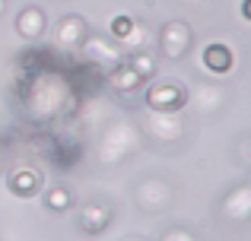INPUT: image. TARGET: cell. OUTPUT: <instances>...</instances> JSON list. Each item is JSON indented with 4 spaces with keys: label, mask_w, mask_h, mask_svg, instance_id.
I'll return each instance as SVG.
<instances>
[{
    "label": "cell",
    "mask_w": 251,
    "mask_h": 241,
    "mask_svg": "<svg viewBox=\"0 0 251 241\" xmlns=\"http://www.w3.org/2000/svg\"><path fill=\"white\" fill-rule=\"evenodd\" d=\"M201 64H203L207 73L226 76V73H232V67H235V51L229 48L226 42H210L207 48L201 51Z\"/></svg>",
    "instance_id": "5b68a950"
},
{
    "label": "cell",
    "mask_w": 251,
    "mask_h": 241,
    "mask_svg": "<svg viewBox=\"0 0 251 241\" xmlns=\"http://www.w3.org/2000/svg\"><path fill=\"white\" fill-rule=\"evenodd\" d=\"M80 48H83L86 61H89L92 67H118V64L124 61L118 44H111L108 38H102V35H86Z\"/></svg>",
    "instance_id": "277c9868"
},
{
    "label": "cell",
    "mask_w": 251,
    "mask_h": 241,
    "mask_svg": "<svg viewBox=\"0 0 251 241\" xmlns=\"http://www.w3.org/2000/svg\"><path fill=\"white\" fill-rule=\"evenodd\" d=\"M6 187H10V194L29 200V197H35V194L42 191V175H38V168H32V165H16L10 175H6Z\"/></svg>",
    "instance_id": "52a82bcc"
},
{
    "label": "cell",
    "mask_w": 251,
    "mask_h": 241,
    "mask_svg": "<svg viewBox=\"0 0 251 241\" xmlns=\"http://www.w3.org/2000/svg\"><path fill=\"white\" fill-rule=\"evenodd\" d=\"M197 99H201L203 111H213V108L223 102V92H220V89H213V86H201V89H197Z\"/></svg>",
    "instance_id": "2e32d148"
},
{
    "label": "cell",
    "mask_w": 251,
    "mask_h": 241,
    "mask_svg": "<svg viewBox=\"0 0 251 241\" xmlns=\"http://www.w3.org/2000/svg\"><path fill=\"white\" fill-rule=\"evenodd\" d=\"M191 25L184 22V19H172V22L162 25L159 32V51L162 57H169V61H178V57H184L191 51Z\"/></svg>",
    "instance_id": "3957f363"
},
{
    "label": "cell",
    "mask_w": 251,
    "mask_h": 241,
    "mask_svg": "<svg viewBox=\"0 0 251 241\" xmlns=\"http://www.w3.org/2000/svg\"><path fill=\"white\" fill-rule=\"evenodd\" d=\"M124 241H147V238H137V235H134V238H124Z\"/></svg>",
    "instance_id": "44dd1931"
},
{
    "label": "cell",
    "mask_w": 251,
    "mask_h": 241,
    "mask_svg": "<svg viewBox=\"0 0 251 241\" xmlns=\"http://www.w3.org/2000/svg\"><path fill=\"white\" fill-rule=\"evenodd\" d=\"M159 241H197V238H194V232H188V229H169Z\"/></svg>",
    "instance_id": "e0dca14e"
},
{
    "label": "cell",
    "mask_w": 251,
    "mask_h": 241,
    "mask_svg": "<svg viewBox=\"0 0 251 241\" xmlns=\"http://www.w3.org/2000/svg\"><path fill=\"white\" fill-rule=\"evenodd\" d=\"M147 133L153 136V140H159V143H172V140H178V136L184 133V124L178 114H159V111H150L147 114Z\"/></svg>",
    "instance_id": "9c48e42d"
},
{
    "label": "cell",
    "mask_w": 251,
    "mask_h": 241,
    "mask_svg": "<svg viewBox=\"0 0 251 241\" xmlns=\"http://www.w3.org/2000/svg\"><path fill=\"white\" fill-rule=\"evenodd\" d=\"M45 25H48L45 10H38V6H25V10H19V16H16V32L25 38V42H35V38H42V35H45Z\"/></svg>",
    "instance_id": "7c38bea8"
},
{
    "label": "cell",
    "mask_w": 251,
    "mask_h": 241,
    "mask_svg": "<svg viewBox=\"0 0 251 241\" xmlns=\"http://www.w3.org/2000/svg\"><path fill=\"white\" fill-rule=\"evenodd\" d=\"M70 203H74V194H70L67 187H48V191H45V206H48L51 213L70 210Z\"/></svg>",
    "instance_id": "9a60e30c"
},
{
    "label": "cell",
    "mask_w": 251,
    "mask_h": 241,
    "mask_svg": "<svg viewBox=\"0 0 251 241\" xmlns=\"http://www.w3.org/2000/svg\"><path fill=\"white\" fill-rule=\"evenodd\" d=\"M220 213H223V219H229V222H248L251 219V184L232 187V191L223 197Z\"/></svg>",
    "instance_id": "8992f818"
},
{
    "label": "cell",
    "mask_w": 251,
    "mask_h": 241,
    "mask_svg": "<svg viewBox=\"0 0 251 241\" xmlns=\"http://www.w3.org/2000/svg\"><path fill=\"white\" fill-rule=\"evenodd\" d=\"M76 225H80L83 235H102L111 225V206L105 203H86L76 216Z\"/></svg>",
    "instance_id": "30bf717a"
},
{
    "label": "cell",
    "mask_w": 251,
    "mask_h": 241,
    "mask_svg": "<svg viewBox=\"0 0 251 241\" xmlns=\"http://www.w3.org/2000/svg\"><path fill=\"white\" fill-rule=\"evenodd\" d=\"M242 16L251 22V0H242Z\"/></svg>",
    "instance_id": "ac0fdd59"
},
{
    "label": "cell",
    "mask_w": 251,
    "mask_h": 241,
    "mask_svg": "<svg viewBox=\"0 0 251 241\" xmlns=\"http://www.w3.org/2000/svg\"><path fill=\"white\" fill-rule=\"evenodd\" d=\"M169 200H172V187L166 181H159V178H147L140 187H137V203H140L143 210H150V213L166 210Z\"/></svg>",
    "instance_id": "ba28073f"
},
{
    "label": "cell",
    "mask_w": 251,
    "mask_h": 241,
    "mask_svg": "<svg viewBox=\"0 0 251 241\" xmlns=\"http://www.w3.org/2000/svg\"><path fill=\"white\" fill-rule=\"evenodd\" d=\"M124 64H127V67L134 70V73L140 76L143 83L156 76V57L150 54V51H143V48H140V51H130V54L124 57Z\"/></svg>",
    "instance_id": "5bb4252c"
},
{
    "label": "cell",
    "mask_w": 251,
    "mask_h": 241,
    "mask_svg": "<svg viewBox=\"0 0 251 241\" xmlns=\"http://www.w3.org/2000/svg\"><path fill=\"white\" fill-rule=\"evenodd\" d=\"M6 10V0H0V13H3Z\"/></svg>",
    "instance_id": "7402d4cb"
},
{
    "label": "cell",
    "mask_w": 251,
    "mask_h": 241,
    "mask_svg": "<svg viewBox=\"0 0 251 241\" xmlns=\"http://www.w3.org/2000/svg\"><path fill=\"white\" fill-rule=\"evenodd\" d=\"M108 83L118 89V92H137V89L143 86V80H140V76H137L124 61L118 64V67H111V70H108Z\"/></svg>",
    "instance_id": "4fadbf2b"
},
{
    "label": "cell",
    "mask_w": 251,
    "mask_h": 241,
    "mask_svg": "<svg viewBox=\"0 0 251 241\" xmlns=\"http://www.w3.org/2000/svg\"><path fill=\"white\" fill-rule=\"evenodd\" d=\"M86 35H89V29H86V19L83 16H64L61 22H57V29H54L57 48H70V51L80 48Z\"/></svg>",
    "instance_id": "8fae6325"
},
{
    "label": "cell",
    "mask_w": 251,
    "mask_h": 241,
    "mask_svg": "<svg viewBox=\"0 0 251 241\" xmlns=\"http://www.w3.org/2000/svg\"><path fill=\"white\" fill-rule=\"evenodd\" d=\"M134 146H137V130L130 127V124H111L102 133V143H99V159H102L105 165L121 162Z\"/></svg>",
    "instance_id": "6da1fadb"
},
{
    "label": "cell",
    "mask_w": 251,
    "mask_h": 241,
    "mask_svg": "<svg viewBox=\"0 0 251 241\" xmlns=\"http://www.w3.org/2000/svg\"><path fill=\"white\" fill-rule=\"evenodd\" d=\"M188 105V92L178 83H156L147 89V108L159 114H178Z\"/></svg>",
    "instance_id": "7a4b0ae2"
},
{
    "label": "cell",
    "mask_w": 251,
    "mask_h": 241,
    "mask_svg": "<svg viewBox=\"0 0 251 241\" xmlns=\"http://www.w3.org/2000/svg\"><path fill=\"white\" fill-rule=\"evenodd\" d=\"M242 153H245V159H251V143H245V146H242Z\"/></svg>",
    "instance_id": "ffe728a7"
},
{
    "label": "cell",
    "mask_w": 251,
    "mask_h": 241,
    "mask_svg": "<svg viewBox=\"0 0 251 241\" xmlns=\"http://www.w3.org/2000/svg\"><path fill=\"white\" fill-rule=\"evenodd\" d=\"M3 162H6V140L0 136V168H3Z\"/></svg>",
    "instance_id": "d6986e66"
}]
</instances>
